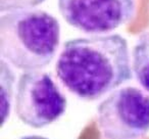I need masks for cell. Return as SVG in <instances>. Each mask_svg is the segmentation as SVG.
I'll use <instances>...</instances> for the list:
<instances>
[{
	"label": "cell",
	"instance_id": "cell-9",
	"mask_svg": "<svg viewBox=\"0 0 149 139\" xmlns=\"http://www.w3.org/2000/svg\"><path fill=\"white\" fill-rule=\"evenodd\" d=\"M19 139H48V138L43 136H39V135H29V136H24Z\"/></svg>",
	"mask_w": 149,
	"mask_h": 139
},
{
	"label": "cell",
	"instance_id": "cell-3",
	"mask_svg": "<svg viewBox=\"0 0 149 139\" xmlns=\"http://www.w3.org/2000/svg\"><path fill=\"white\" fill-rule=\"evenodd\" d=\"M97 124L105 139H141L149 132V95L136 87L112 91L97 106Z\"/></svg>",
	"mask_w": 149,
	"mask_h": 139
},
{
	"label": "cell",
	"instance_id": "cell-5",
	"mask_svg": "<svg viewBox=\"0 0 149 139\" xmlns=\"http://www.w3.org/2000/svg\"><path fill=\"white\" fill-rule=\"evenodd\" d=\"M62 17L87 34H104L129 23L135 15V0H58Z\"/></svg>",
	"mask_w": 149,
	"mask_h": 139
},
{
	"label": "cell",
	"instance_id": "cell-4",
	"mask_svg": "<svg viewBox=\"0 0 149 139\" xmlns=\"http://www.w3.org/2000/svg\"><path fill=\"white\" fill-rule=\"evenodd\" d=\"M66 98L45 72H26L19 77L15 114L25 125L41 129L57 121L66 110Z\"/></svg>",
	"mask_w": 149,
	"mask_h": 139
},
{
	"label": "cell",
	"instance_id": "cell-6",
	"mask_svg": "<svg viewBox=\"0 0 149 139\" xmlns=\"http://www.w3.org/2000/svg\"><path fill=\"white\" fill-rule=\"evenodd\" d=\"M133 71L139 84L149 92V32L143 33L134 46Z\"/></svg>",
	"mask_w": 149,
	"mask_h": 139
},
{
	"label": "cell",
	"instance_id": "cell-2",
	"mask_svg": "<svg viewBox=\"0 0 149 139\" xmlns=\"http://www.w3.org/2000/svg\"><path fill=\"white\" fill-rule=\"evenodd\" d=\"M59 40V23L44 10H19L0 17L1 57L22 71L47 66L55 56Z\"/></svg>",
	"mask_w": 149,
	"mask_h": 139
},
{
	"label": "cell",
	"instance_id": "cell-7",
	"mask_svg": "<svg viewBox=\"0 0 149 139\" xmlns=\"http://www.w3.org/2000/svg\"><path fill=\"white\" fill-rule=\"evenodd\" d=\"M13 83H15V75L11 68L4 59H1V117H2L1 124L2 126H4L10 112Z\"/></svg>",
	"mask_w": 149,
	"mask_h": 139
},
{
	"label": "cell",
	"instance_id": "cell-8",
	"mask_svg": "<svg viewBox=\"0 0 149 139\" xmlns=\"http://www.w3.org/2000/svg\"><path fill=\"white\" fill-rule=\"evenodd\" d=\"M45 0H0L1 13H13L19 10H27L43 3Z\"/></svg>",
	"mask_w": 149,
	"mask_h": 139
},
{
	"label": "cell",
	"instance_id": "cell-1",
	"mask_svg": "<svg viewBox=\"0 0 149 139\" xmlns=\"http://www.w3.org/2000/svg\"><path fill=\"white\" fill-rule=\"evenodd\" d=\"M64 87L93 101L132 79L128 42L118 34L68 40L56 62Z\"/></svg>",
	"mask_w": 149,
	"mask_h": 139
}]
</instances>
